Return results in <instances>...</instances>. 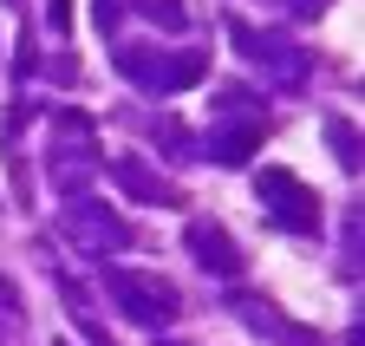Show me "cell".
I'll list each match as a JSON object with an SVG mask.
<instances>
[]
</instances>
